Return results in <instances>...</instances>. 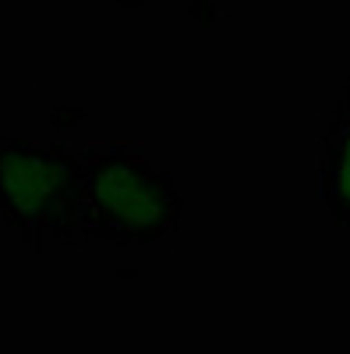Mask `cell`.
I'll return each instance as SVG.
<instances>
[{
  "label": "cell",
  "instance_id": "cell-2",
  "mask_svg": "<svg viewBox=\"0 0 350 354\" xmlns=\"http://www.w3.org/2000/svg\"><path fill=\"white\" fill-rule=\"evenodd\" d=\"M85 156L61 142L0 135V220L32 248H75L81 234Z\"/></svg>",
  "mask_w": 350,
  "mask_h": 354
},
{
  "label": "cell",
  "instance_id": "cell-3",
  "mask_svg": "<svg viewBox=\"0 0 350 354\" xmlns=\"http://www.w3.org/2000/svg\"><path fill=\"white\" fill-rule=\"evenodd\" d=\"M318 198L336 227H350V121H333L318 156Z\"/></svg>",
  "mask_w": 350,
  "mask_h": 354
},
{
  "label": "cell",
  "instance_id": "cell-1",
  "mask_svg": "<svg viewBox=\"0 0 350 354\" xmlns=\"http://www.w3.org/2000/svg\"><path fill=\"white\" fill-rule=\"evenodd\" d=\"M85 241L149 248L181 227L184 198L170 170H159L142 149L110 142L85 149Z\"/></svg>",
  "mask_w": 350,
  "mask_h": 354
},
{
  "label": "cell",
  "instance_id": "cell-4",
  "mask_svg": "<svg viewBox=\"0 0 350 354\" xmlns=\"http://www.w3.org/2000/svg\"><path fill=\"white\" fill-rule=\"evenodd\" d=\"M333 121H350V75L340 88V100H336V110H333Z\"/></svg>",
  "mask_w": 350,
  "mask_h": 354
}]
</instances>
